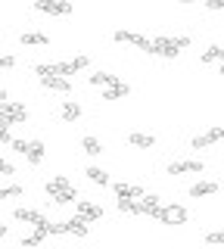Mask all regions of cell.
Masks as SVG:
<instances>
[{
  "instance_id": "6da1fadb",
  "label": "cell",
  "mask_w": 224,
  "mask_h": 249,
  "mask_svg": "<svg viewBox=\"0 0 224 249\" xmlns=\"http://www.w3.org/2000/svg\"><path fill=\"white\" fill-rule=\"evenodd\" d=\"M25 115H28V109H25V103H19V100H3V103H0V124H3V128H13V124L25 122Z\"/></svg>"
},
{
  "instance_id": "7a4b0ae2",
  "label": "cell",
  "mask_w": 224,
  "mask_h": 249,
  "mask_svg": "<svg viewBox=\"0 0 224 249\" xmlns=\"http://www.w3.org/2000/svg\"><path fill=\"white\" fill-rule=\"evenodd\" d=\"M156 218L162 224H187V209L181 206V202H168V206H162L159 212H156Z\"/></svg>"
},
{
  "instance_id": "3957f363",
  "label": "cell",
  "mask_w": 224,
  "mask_h": 249,
  "mask_svg": "<svg viewBox=\"0 0 224 249\" xmlns=\"http://www.w3.org/2000/svg\"><path fill=\"white\" fill-rule=\"evenodd\" d=\"M146 53H153V56H165V59H174L177 53H181V47L174 44V37H153L150 47H146Z\"/></svg>"
},
{
  "instance_id": "277c9868",
  "label": "cell",
  "mask_w": 224,
  "mask_h": 249,
  "mask_svg": "<svg viewBox=\"0 0 224 249\" xmlns=\"http://www.w3.org/2000/svg\"><path fill=\"white\" fill-rule=\"evenodd\" d=\"M34 10H41L47 16H69L72 13V3L69 0H34Z\"/></svg>"
},
{
  "instance_id": "5b68a950",
  "label": "cell",
  "mask_w": 224,
  "mask_h": 249,
  "mask_svg": "<svg viewBox=\"0 0 224 249\" xmlns=\"http://www.w3.org/2000/svg\"><path fill=\"white\" fill-rule=\"evenodd\" d=\"M13 218H16V221H28V224H34V228H44V231H47V224H50L47 218L41 212H34V209H16Z\"/></svg>"
},
{
  "instance_id": "8992f818",
  "label": "cell",
  "mask_w": 224,
  "mask_h": 249,
  "mask_svg": "<svg viewBox=\"0 0 224 249\" xmlns=\"http://www.w3.org/2000/svg\"><path fill=\"white\" fill-rule=\"evenodd\" d=\"M206 165L196 159H184V162H172L168 165V175H196V171H203Z\"/></svg>"
},
{
  "instance_id": "52a82bcc",
  "label": "cell",
  "mask_w": 224,
  "mask_h": 249,
  "mask_svg": "<svg viewBox=\"0 0 224 249\" xmlns=\"http://www.w3.org/2000/svg\"><path fill=\"white\" fill-rule=\"evenodd\" d=\"M112 37H115V41H121V44H134V47H140V50H146V47H150V37L134 35V31H125V28H119Z\"/></svg>"
},
{
  "instance_id": "ba28073f",
  "label": "cell",
  "mask_w": 224,
  "mask_h": 249,
  "mask_svg": "<svg viewBox=\"0 0 224 249\" xmlns=\"http://www.w3.org/2000/svg\"><path fill=\"white\" fill-rule=\"evenodd\" d=\"M75 206H78V218H84V221H97V218L103 215V209H100L97 202H90V199H78Z\"/></svg>"
},
{
  "instance_id": "9c48e42d",
  "label": "cell",
  "mask_w": 224,
  "mask_h": 249,
  "mask_svg": "<svg viewBox=\"0 0 224 249\" xmlns=\"http://www.w3.org/2000/svg\"><path fill=\"white\" fill-rule=\"evenodd\" d=\"M112 190H115V196H128V199H143L146 196L140 184H115Z\"/></svg>"
},
{
  "instance_id": "30bf717a",
  "label": "cell",
  "mask_w": 224,
  "mask_h": 249,
  "mask_svg": "<svg viewBox=\"0 0 224 249\" xmlns=\"http://www.w3.org/2000/svg\"><path fill=\"white\" fill-rule=\"evenodd\" d=\"M215 193H218V184H215V181H199V184L190 187V196H193V199H199V196H215Z\"/></svg>"
},
{
  "instance_id": "8fae6325",
  "label": "cell",
  "mask_w": 224,
  "mask_h": 249,
  "mask_svg": "<svg viewBox=\"0 0 224 249\" xmlns=\"http://www.w3.org/2000/svg\"><path fill=\"white\" fill-rule=\"evenodd\" d=\"M41 84L47 90H59V93H69L72 90V84L66 81V78H59V75H47V78H41Z\"/></svg>"
},
{
  "instance_id": "7c38bea8",
  "label": "cell",
  "mask_w": 224,
  "mask_h": 249,
  "mask_svg": "<svg viewBox=\"0 0 224 249\" xmlns=\"http://www.w3.org/2000/svg\"><path fill=\"white\" fill-rule=\"evenodd\" d=\"M59 190H75L72 181H69L66 175H56V178H50V181H47V193H50V196H56Z\"/></svg>"
},
{
  "instance_id": "4fadbf2b",
  "label": "cell",
  "mask_w": 224,
  "mask_h": 249,
  "mask_svg": "<svg viewBox=\"0 0 224 249\" xmlns=\"http://www.w3.org/2000/svg\"><path fill=\"white\" fill-rule=\"evenodd\" d=\"M66 224V233H72V237H87V221L84 218H69Z\"/></svg>"
},
{
  "instance_id": "5bb4252c",
  "label": "cell",
  "mask_w": 224,
  "mask_h": 249,
  "mask_svg": "<svg viewBox=\"0 0 224 249\" xmlns=\"http://www.w3.org/2000/svg\"><path fill=\"white\" fill-rule=\"evenodd\" d=\"M119 209L128 215H146L143 212V202L140 199H128V196H119Z\"/></svg>"
},
{
  "instance_id": "9a60e30c",
  "label": "cell",
  "mask_w": 224,
  "mask_h": 249,
  "mask_svg": "<svg viewBox=\"0 0 224 249\" xmlns=\"http://www.w3.org/2000/svg\"><path fill=\"white\" fill-rule=\"evenodd\" d=\"M19 41L25 44V47H47L50 37H47V35H41V31H25V35H22Z\"/></svg>"
},
{
  "instance_id": "2e32d148",
  "label": "cell",
  "mask_w": 224,
  "mask_h": 249,
  "mask_svg": "<svg viewBox=\"0 0 224 249\" xmlns=\"http://www.w3.org/2000/svg\"><path fill=\"white\" fill-rule=\"evenodd\" d=\"M128 93H131V88L125 81H119V84H112V88L103 90V100H121V97H128Z\"/></svg>"
},
{
  "instance_id": "e0dca14e",
  "label": "cell",
  "mask_w": 224,
  "mask_h": 249,
  "mask_svg": "<svg viewBox=\"0 0 224 249\" xmlns=\"http://www.w3.org/2000/svg\"><path fill=\"white\" fill-rule=\"evenodd\" d=\"M81 119V106L75 100H63V122H75Z\"/></svg>"
},
{
  "instance_id": "ac0fdd59",
  "label": "cell",
  "mask_w": 224,
  "mask_h": 249,
  "mask_svg": "<svg viewBox=\"0 0 224 249\" xmlns=\"http://www.w3.org/2000/svg\"><path fill=\"white\" fill-rule=\"evenodd\" d=\"M87 81L90 84H100V88H112V84H119V78L109 75V72H97V75H90Z\"/></svg>"
},
{
  "instance_id": "d6986e66",
  "label": "cell",
  "mask_w": 224,
  "mask_h": 249,
  "mask_svg": "<svg viewBox=\"0 0 224 249\" xmlns=\"http://www.w3.org/2000/svg\"><path fill=\"white\" fill-rule=\"evenodd\" d=\"M128 140H131V146H140V150H150V146L156 143V137H150V134H140V131H134V134H131Z\"/></svg>"
},
{
  "instance_id": "ffe728a7",
  "label": "cell",
  "mask_w": 224,
  "mask_h": 249,
  "mask_svg": "<svg viewBox=\"0 0 224 249\" xmlns=\"http://www.w3.org/2000/svg\"><path fill=\"white\" fill-rule=\"evenodd\" d=\"M140 202H143V212H146V215H153V218H156V212L162 209V206H159V196H153V193H146Z\"/></svg>"
},
{
  "instance_id": "44dd1931",
  "label": "cell",
  "mask_w": 224,
  "mask_h": 249,
  "mask_svg": "<svg viewBox=\"0 0 224 249\" xmlns=\"http://www.w3.org/2000/svg\"><path fill=\"white\" fill-rule=\"evenodd\" d=\"M44 237H47V231H44V228H37L34 233L22 237V246H41V243H44Z\"/></svg>"
},
{
  "instance_id": "7402d4cb",
  "label": "cell",
  "mask_w": 224,
  "mask_h": 249,
  "mask_svg": "<svg viewBox=\"0 0 224 249\" xmlns=\"http://www.w3.org/2000/svg\"><path fill=\"white\" fill-rule=\"evenodd\" d=\"M81 146L87 150V156H100V153H103V143H100L97 137H84V140H81Z\"/></svg>"
},
{
  "instance_id": "603a6c76",
  "label": "cell",
  "mask_w": 224,
  "mask_h": 249,
  "mask_svg": "<svg viewBox=\"0 0 224 249\" xmlns=\"http://www.w3.org/2000/svg\"><path fill=\"white\" fill-rule=\"evenodd\" d=\"M28 162H34V165H37V162H41L44 159V143H41V140H34V143L32 146H28Z\"/></svg>"
},
{
  "instance_id": "cb8c5ba5",
  "label": "cell",
  "mask_w": 224,
  "mask_h": 249,
  "mask_svg": "<svg viewBox=\"0 0 224 249\" xmlns=\"http://www.w3.org/2000/svg\"><path fill=\"white\" fill-rule=\"evenodd\" d=\"M203 62H224V47H208L203 53Z\"/></svg>"
},
{
  "instance_id": "d4e9b609",
  "label": "cell",
  "mask_w": 224,
  "mask_h": 249,
  "mask_svg": "<svg viewBox=\"0 0 224 249\" xmlns=\"http://www.w3.org/2000/svg\"><path fill=\"white\" fill-rule=\"evenodd\" d=\"M87 178H90L94 184H100V187H106V184H109V175H106L103 168H87Z\"/></svg>"
},
{
  "instance_id": "484cf974",
  "label": "cell",
  "mask_w": 224,
  "mask_h": 249,
  "mask_svg": "<svg viewBox=\"0 0 224 249\" xmlns=\"http://www.w3.org/2000/svg\"><path fill=\"white\" fill-rule=\"evenodd\" d=\"M53 202H56V206H69V202H78V196H75V190H59L56 196H53Z\"/></svg>"
},
{
  "instance_id": "4316f807",
  "label": "cell",
  "mask_w": 224,
  "mask_h": 249,
  "mask_svg": "<svg viewBox=\"0 0 224 249\" xmlns=\"http://www.w3.org/2000/svg\"><path fill=\"white\" fill-rule=\"evenodd\" d=\"M16 196H22V187H16V184L0 187V199H16Z\"/></svg>"
},
{
  "instance_id": "83f0119b",
  "label": "cell",
  "mask_w": 224,
  "mask_h": 249,
  "mask_svg": "<svg viewBox=\"0 0 224 249\" xmlns=\"http://www.w3.org/2000/svg\"><path fill=\"white\" fill-rule=\"evenodd\" d=\"M212 143H218L212 134H203V137H193V150H206V146H212Z\"/></svg>"
},
{
  "instance_id": "f1b7e54d",
  "label": "cell",
  "mask_w": 224,
  "mask_h": 249,
  "mask_svg": "<svg viewBox=\"0 0 224 249\" xmlns=\"http://www.w3.org/2000/svg\"><path fill=\"white\" fill-rule=\"evenodd\" d=\"M206 243L208 246H224V231H208L206 233Z\"/></svg>"
},
{
  "instance_id": "f546056e",
  "label": "cell",
  "mask_w": 224,
  "mask_h": 249,
  "mask_svg": "<svg viewBox=\"0 0 224 249\" xmlns=\"http://www.w3.org/2000/svg\"><path fill=\"white\" fill-rule=\"evenodd\" d=\"M28 146H32L28 140H19V137H13V150H16V153H28Z\"/></svg>"
},
{
  "instance_id": "4dcf8cb0",
  "label": "cell",
  "mask_w": 224,
  "mask_h": 249,
  "mask_svg": "<svg viewBox=\"0 0 224 249\" xmlns=\"http://www.w3.org/2000/svg\"><path fill=\"white\" fill-rule=\"evenodd\" d=\"M16 66V56H0V72H3V69H13Z\"/></svg>"
},
{
  "instance_id": "1f68e13d",
  "label": "cell",
  "mask_w": 224,
  "mask_h": 249,
  "mask_svg": "<svg viewBox=\"0 0 224 249\" xmlns=\"http://www.w3.org/2000/svg\"><path fill=\"white\" fill-rule=\"evenodd\" d=\"M72 66L78 69V72H81V69H87V56H84V53H81V56H75V59H72Z\"/></svg>"
},
{
  "instance_id": "d6a6232c",
  "label": "cell",
  "mask_w": 224,
  "mask_h": 249,
  "mask_svg": "<svg viewBox=\"0 0 224 249\" xmlns=\"http://www.w3.org/2000/svg\"><path fill=\"white\" fill-rule=\"evenodd\" d=\"M0 143H13V134H10V128H3V124H0Z\"/></svg>"
},
{
  "instance_id": "836d02e7",
  "label": "cell",
  "mask_w": 224,
  "mask_h": 249,
  "mask_svg": "<svg viewBox=\"0 0 224 249\" xmlns=\"http://www.w3.org/2000/svg\"><path fill=\"white\" fill-rule=\"evenodd\" d=\"M0 175H16V168H13L10 162H3V159H0Z\"/></svg>"
},
{
  "instance_id": "e575fe53",
  "label": "cell",
  "mask_w": 224,
  "mask_h": 249,
  "mask_svg": "<svg viewBox=\"0 0 224 249\" xmlns=\"http://www.w3.org/2000/svg\"><path fill=\"white\" fill-rule=\"evenodd\" d=\"M208 10H224V0H203Z\"/></svg>"
},
{
  "instance_id": "d590c367",
  "label": "cell",
  "mask_w": 224,
  "mask_h": 249,
  "mask_svg": "<svg viewBox=\"0 0 224 249\" xmlns=\"http://www.w3.org/2000/svg\"><path fill=\"white\" fill-rule=\"evenodd\" d=\"M174 44L184 50V47H190V37H187V35H177V37H174Z\"/></svg>"
},
{
  "instance_id": "8d00e7d4",
  "label": "cell",
  "mask_w": 224,
  "mask_h": 249,
  "mask_svg": "<svg viewBox=\"0 0 224 249\" xmlns=\"http://www.w3.org/2000/svg\"><path fill=\"white\" fill-rule=\"evenodd\" d=\"M0 237H6V224H0Z\"/></svg>"
},
{
  "instance_id": "74e56055",
  "label": "cell",
  "mask_w": 224,
  "mask_h": 249,
  "mask_svg": "<svg viewBox=\"0 0 224 249\" xmlns=\"http://www.w3.org/2000/svg\"><path fill=\"white\" fill-rule=\"evenodd\" d=\"M3 100H6V90H0V103H3Z\"/></svg>"
},
{
  "instance_id": "f35d334b",
  "label": "cell",
  "mask_w": 224,
  "mask_h": 249,
  "mask_svg": "<svg viewBox=\"0 0 224 249\" xmlns=\"http://www.w3.org/2000/svg\"><path fill=\"white\" fill-rule=\"evenodd\" d=\"M181 3H193V0H181Z\"/></svg>"
},
{
  "instance_id": "ab89813d",
  "label": "cell",
  "mask_w": 224,
  "mask_h": 249,
  "mask_svg": "<svg viewBox=\"0 0 224 249\" xmlns=\"http://www.w3.org/2000/svg\"><path fill=\"white\" fill-rule=\"evenodd\" d=\"M221 140H224V128H221Z\"/></svg>"
},
{
  "instance_id": "60d3db41",
  "label": "cell",
  "mask_w": 224,
  "mask_h": 249,
  "mask_svg": "<svg viewBox=\"0 0 224 249\" xmlns=\"http://www.w3.org/2000/svg\"><path fill=\"white\" fill-rule=\"evenodd\" d=\"M221 75H224V66H221Z\"/></svg>"
}]
</instances>
